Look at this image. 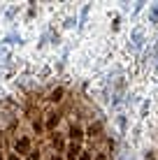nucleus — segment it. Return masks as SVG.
<instances>
[{
    "mask_svg": "<svg viewBox=\"0 0 158 160\" xmlns=\"http://www.w3.org/2000/svg\"><path fill=\"white\" fill-rule=\"evenodd\" d=\"M102 135H105V123H102V118L91 121V123L86 125V130H84V137H89V139H98V137H102Z\"/></svg>",
    "mask_w": 158,
    "mask_h": 160,
    "instance_id": "obj_1",
    "label": "nucleus"
},
{
    "mask_svg": "<svg viewBox=\"0 0 158 160\" xmlns=\"http://www.w3.org/2000/svg\"><path fill=\"white\" fill-rule=\"evenodd\" d=\"M33 151V142L28 135H21L19 139L14 142V153L16 156H28V153Z\"/></svg>",
    "mask_w": 158,
    "mask_h": 160,
    "instance_id": "obj_2",
    "label": "nucleus"
},
{
    "mask_svg": "<svg viewBox=\"0 0 158 160\" xmlns=\"http://www.w3.org/2000/svg\"><path fill=\"white\" fill-rule=\"evenodd\" d=\"M61 118H63V114L58 112V109L49 112V114H47V118H44V130H47V132H56L58 123H61Z\"/></svg>",
    "mask_w": 158,
    "mask_h": 160,
    "instance_id": "obj_3",
    "label": "nucleus"
},
{
    "mask_svg": "<svg viewBox=\"0 0 158 160\" xmlns=\"http://www.w3.org/2000/svg\"><path fill=\"white\" fill-rule=\"evenodd\" d=\"M81 156V142H70L65 146V160H77Z\"/></svg>",
    "mask_w": 158,
    "mask_h": 160,
    "instance_id": "obj_4",
    "label": "nucleus"
},
{
    "mask_svg": "<svg viewBox=\"0 0 158 160\" xmlns=\"http://www.w3.org/2000/svg\"><path fill=\"white\" fill-rule=\"evenodd\" d=\"M47 100L51 102V104H61V102L65 100V88H63V86L51 88V91H49V95H47Z\"/></svg>",
    "mask_w": 158,
    "mask_h": 160,
    "instance_id": "obj_5",
    "label": "nucleus"
},
{
    "mask_svg": "<svg viewBox=\"0 0 158 160\" xmlns=\"http://www.w3.org/2000/svg\"><path fill=\"white\" fill-rule=\"evenodd\" d=\"M68 137H70V142H81L84 139V128L79 123H72L68 128Z\"/></svg>",
    "mask_w": 158,
    "mask_h": 160,
    "instance_id": "obj_6",
    "label": "nucleus"
},
{
    "mask_svg": "<svg viewBox=\"0 0 158 160\" xmlns=\"http://www.w3.org/2000/svg\"><path fill=\"white\" fill-rule=\"evenodd\" d=\"M142 42H144V30L142 28H135L133 30V37H130V47H133V49H142Z\"/></svg>",
    "mask_w": 158,
    "mask_h": 160,
    "instance_id": "obj_7",
    "label": "nucleus"
},
{
    "mask_svg": "<svg viewBox=\"0 0 158 160\" xmlns=\"http://www.w3.org/2000/svg\"><path fill=\"white\" fill-rule=\"evenodd\" d=\"M51 146L56 148V153H61V151H65V146H68V144H65V139L58 135V132H51Z\"/></svg>",
    "mask_w": 158,
    "mask_h": 160,
    "instance_id": "obj_8",
    "label": "nucleus"
},
{
    "mask_svg": "<svg viewBox=\"0 0 158 160\" xmlns=\"http://www.w3.org/2000/svg\"><path fill=\"white\" fill-rule=\"evenodd\" d=\"M42 130H44V121L37 116L35 121H33V132H35V135H42Z\"/></svg>",
    "mask_w": 158,
    "mask_h": 160,
    "instance_id": "obj_9",
    "label": "nucleus"
},
{
    "mask_svg": "<svg viewBox=\"0 0 158 160\" xmlns=\"http://www.w3.org/2000/svg\"><path fill=\"white\" fill-rule=\"evenodd\" d=\"M149 21H151V23H158V2L151 5V9H149Z\"/></svg>",
    "mask_w": 158,
    "mask_h": 160,
    "instance_id": "obj_10",
    "label": "nucleus"
},
{
    "mask_svg": "<svg viewBox=\"0 0 158 160\" xmlns=\"http://www.w3.org/2000/svg\"><path fill=\"white\" fill-rule=\"evenodd\" d=\"M26 158H28V160H42V151H40V148H33Z\"/></svg>",
    "mask_w": 158,
    "mask_h": 160,
    "instance_id": "obj_11",
    "label": "nucleus"
},
{
    "mask_svg": "<svg viewBox=\"0 0 158 160\" xmlns=\"http://www.w3.org/2000/svg\"><path fill=\"white\" fill-rule=\"evenodd\" d=\"M77 160H93V153H91V151H81V156Z\"/></svg>",
    "mask_w": 158,
    "mask_h": 160,
    "instance_id": "obj_12",
    "label": "nucleus"
},
{
    "mask_svg": "<svg viewBox=\"0 0 158 160\" xmlns=\"http://www.w3.org/2000/svg\"><path fill=\"white\" fill-rule=\"evenodd\" d=\"M146 160H158V156H156V151H146V156H144Z\"/></svg>",
    "mask_w": 158,
    "mask_h": 160,
    "instance_id": "obj_13",
    "label": "nucleus"
},
{
    "mask_svg": "<svg viewBox=\"0 0 158 160\" xmlns=\"http://www.w3.org/2000/svg\"><path fill=\"white\" fill-rule=\"evenodd\" d=\"M119 128L126 130V116H119Z\"/></svg>",
    "mask_w": 158,
    "mask_h": 160,
    "instance_id": "obj_14",
    "label": "nucleus"
},
{
    "mask_svg": "<svg viewBox=\"0 0 158 160\" xmlns=\"http://www.w3.org/2000/svg\"><path fill=\"white\" fill-rule=\"evenodd\" d=\"M146 112H149V102L142 104V114H140V116H146Z\"/></svg>",
    "mask_w": 158,
    "mask_h": 160,
    "instance_id": "obj_15",
    "label": "nucleus"
},
{
    "mask_svg": "<svg viewBox=\"0 0 158 160\" xmlns=\"http://www.w3.org/2000/svg\"><path fill=\"white\" fill-rule=\"evenodd\" d=\"M7 160H21V156H16V153H7Z\"/></svg>",
    "mask_w": 158,
    "mask_h": 160,
    "instance_id": "obj_16",
    "label": "nucleus"
},
{
    "mask_svg": "<svg viewBox=\"0 0 158 160\" xmlns=\"http://www.w3.org/2000/svg\"><path fill=\"white\" fill-rule=\"evenodd\" d=\"M95 160H107V153H102V151H100V153L95 156Z\"/></svg>",
    "mask_w": 158,
    "mask_h": 160,
    "instance_id": "obj_17",
    "label": "nucleus"
},
{
    "mask_svg": "<svg viewBox=\"0 0 158 160\" xmlns=\"http://www.w3.org/2000/svg\"><path fill=\"white\" fill-rule=\"evenodd\" d=\"M51 160H63V158L58 156V153H54V156H51Z\"/></svg>",
    "mask_w": 158,
    "mask_h": 160,
    "instance_id": "obj_18",
    "label": "nucleus"
},
{
    "mask_svg": "<svg viewBox=\"0 0 158 160\" xmlns=\"http://www.w3.org/2000/svg\"><path fill=\"white\" fill-rule=\"evenodd\" d=\"M0 160H5V156H3V151H0Z\"/></svg>",
    "mask_w": 158,
    "mask_h": 160,
    "instance_id": "obj_19",
    "label": "nucleus"
},
{
    "mask_svg": "<svg viewBox=\"0 0 158 160\" xmlns=\"http://www.w3.org/2000/svg\"><path fill=\"white\" fill-rule=\"evenodd\" d=\"M156 156H158V151H156Z\"/></svg>",
    "mask_w": 158,
    "mask_h": 160,
    "instance_id": "obj_20",
    "label": "nucleus"
}]
</instances>
